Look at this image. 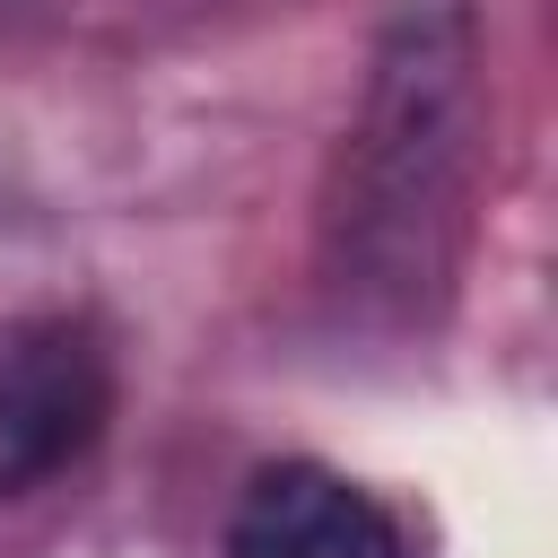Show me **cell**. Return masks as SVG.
I'll use <instances>...</instances> for the list:
<instances>
[{
	"label": "cell",
	"instance_id": "1",
	"mask_svg": "<svg viewBox=\"0 0 558 558\" xmlns=\"http://www.w3.org/2000/svg\"><path fill=\"white\" fill-rule=\"evenodd\" d=\"M480 140L488 96L471 0H392L323 183V279L349 314L392 331L436 323L471 227Z\"/></svg>",
	"mask_w": 558,
	"mask_h": 558
},
{
	"label": "cell",
	"instance_id": "2",
	"mask_svg": "<svg viewBox=\"0 0 558 558\" xmlns=\"http://www.w3.org/2000/svg\"><path fill=\"white\" fill-rule=\"evenodd\" d=\"M105 427V357L70 323H0V497L61 471Z\"/></svg>",
	"mask_w": 558,
	"mask_h": 558
},
{
	"label": "cell",
	"instance_id": "3",
	"mask_svg": "<svg viewBox=\"0 0 558 558\" xmlns=\"http://www.w3.org/2000/svg\"><path fill=\"white\" fill-rule=\"evenodd\" d=\"M227 558H401V532L357 480L323 462H270L227 514Z\"/></svg>",
	"mask_w": 558,
	"mask_h": 558
},
{
	"label": "cell",
	"instance_id": "4",
	"mask_svg": "<svg viewBox=\"0 0 558 558\" xmlns=\"http://www.w3.org/2000/svg\"><path fill=\"white\" fill-rule=\"evenodd\" d=\"M0 9H9V0H0Z\"/></svg>",
	"mask_w": 558,
	"mask_h": 558
}]
</instances>
